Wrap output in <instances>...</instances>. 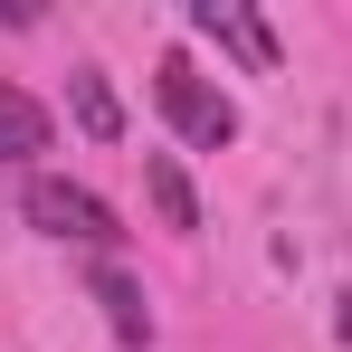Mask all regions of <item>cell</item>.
<instances>
[{"mask_svg": "<svg viewBox=\"0 0 352 352\" xmlns=\"http://www.w3.org/2000/svg\"><path fill=\"white\" fill-rule=\"evenodd\" d=\"M19 210H29V229L67 238V248H96V257H115L124 248V219L86 190V181H58V172H29V190H19Z\"/></svg>", "mask_w": 352, "mask_h": 352, "instance_id": "6da1fadb", "label": "cell"}, {"mask_svg": "<svg viewBox=\"0 0 352 352\" xmlns=\"http://www.w3.org/2000/svg\"><path fill=\"white\" fill-rule=\"evenodd\" d=\"M153 96H162V115H172V133L190 143V153H219V143H238V105H229V96H219V86H210L190 58H181V48L153 67Z\"/></svg>", "mask_w": 352, "mask_h": 352, "instance_id": "7a4b0ae2", "label": "cell"}, {"mask_svg": "<svg viewBox=\"0 0 352 352\" xmlns=\"http://www.w3.org/2000/svg\"><path fill=\"white\" fill-rule=\"evenodd\" d=\"M190 29H200V38H219V48H238L257 76L276 67V29H267L257 10H238V0H190Z\"/></svg>", "mask_w": 352, "mask_h": 352, "instance_id": "3957f363", "label": "cell"}, {"mask_svg": "<svg viewBox=\"0 0 352 352\" xmlns=\"http://www.w3.org/2000/svg\"><path fill=\"white\" fill-rule=\"evenodd\" d=\"M86 286H96V305H105V324H115V343H153V305H143V286H133V276H124L115 257H96V276H86Z\"/></svg>", "mask_w": 352, "mask_h": 352, "instance_id": "277c9868", "label": "cell"}, {"mask_svg": "<svg viewBox=\"0 0 352 352\" xmlns=\"http://www.w3.org/2000/svg\"><path fill=\"white\" fill-rule=\"evenodd\" d=\"M48 143H58L48 105H38V96H19V86H0V162H19V172H29Z\"/></svg>", "mask_w": 352, "mask_h": 352, "instance_id": "5b68a950", "label": "cell"}, {"mask_svg": "<svg viewBox=\"0 0 352 352\" xmlns=\"http://www.w3.org/2000/svg\"><path fill=\"white\" fill-rule=\"evenodd\" d=\"M67 105H76V124H86L96 143L124 133V105H115V86H105V67H76V76H67Z\"/></svg>", "mask_w": 352, "mask_h": 352, "instance_id": "8992f818", "label": "cell"}, {"mask_svg": "<svg viewBox=\"0 0 352 352\" xmlns=\"http://www.w3.org/2000/svg\"><path fill=\"white\" fill-rule=\"evenodd\" d=\"M143 190H153V210H162V229H200V200H190V181H181V162L172 153H153V162H143Z\"/></svg>", "mask_w": 352, "mask_h": 352, "instance_id": "52a82bcc", "label": "cell"}, {"mask_svg": "<svg viewBox=\"0 0 352 352\" xmlns=\"http://www.w3.org/2000/svg\"><path fill=\"white\" fill-rule=\"evenodd\" d=\"M343 343H352V295H343Z\"/></svg>", "mask_w": 352, "mask_h": 352, "instance_id": "ba28073f", "label": "cell"}]
</instances>
